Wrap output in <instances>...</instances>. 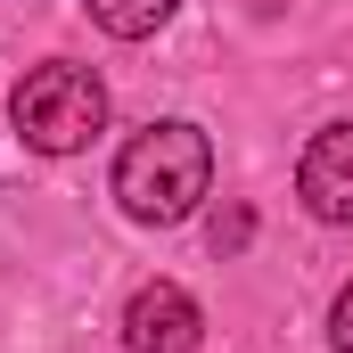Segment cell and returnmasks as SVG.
I'll use <instances>...</instances> for the list:
<instances>
[{
  "instance_id": "obj_4",
  "label": "cell",
  "mask_w": 353,
  "mask_h": 353,
  "mask_svg": "<svg viewBox=\"0 0 353 353\" xmlns=\"http://www.w3.org/2000/svg\"><path fill=\"white\" fill-rule=\"evenodd\" d=\"M296 197L312 205V222H353V123L312 132V148L296 165Z\"/></svg>"
},
{
  "instance_id": "obj_7",
  "label": "cell",
  "mask_w": 353,
  "mask_h": 353,
  "mask_svg": "<svg viewBox=\"0 0 353 353\" xmlns=\"http://www.w3.org/2000/svg\"><path fill=\"white\" fill-rule=\"evenodd\" d=\"M247 230H255V222H247V214H230V222H214V247L230 255V247H247Z\"/></svg>"
},
{
  "instance_id": "obj_1",
  "label": "cell",
  "mask_w": 353,
  "mask_h": 353,
  "mask_svg": "<svg viewBox=\"0 0 353 353\" xmlns=\"http://www.w3.org/2000/svg\"><path fill=\"white\" fill-rule=\"evenodd\" d=\"M214 189V140L197 123H148L123 157H115V197L132 222L173 230L197 214V197Z\"/></svg>"
},
{
  "instance_id": "obj_2",
  "label": "cell",
  "mask_w": 353,
  "mask_h": 353,
  "mask_svg": "<svg viewBox=\"0 0 353 353\" xmlns=\"http://www.w3.org/2000/svg\"><path fill=\"white\" fill-rule=\"evenodd\" d=\"M8 123H17L25 148H41V157H74V148H90V140L107 132V90H99L90 66L50 58V66H33V74L17 83Z\"/></svg>"
},
{
  "instance_id": "obj_6",
  "label": "cell",
  "mask_w": 353,
  "mask_h": 353,
  "mask_svg": "<svg viewBox=\"0 0 353 353\" xmlns=\"http://www.w3.org/2000/svg\"><path fill=\"white\" fill-rule=\"evenodd\" d=\"M329 345H337V353H353V288L329 304Z\"/></svg>"
},
{
  "instance_id": "obj_5",
  "label": "cell",
  "mask_w": 353,
  "mask_h": 353,
  "mask_svg": "<svg viewBox=\"0 0 353 353\" xmlns=\"http://www.w3.org/2000/svg\"><path fill=\"white\" fill-rule=\"evenodd\" d=\"M83 8L99 17V25H107V33H115V41H148V33L173 17L181 0H83Z\"/></svg>"
},
{
  "instance_id": "obj_3",
  "label": "cell",
  "mask_w": 353,
  "mask_h": 353,
  "mask_svg": "<svg viewBox=\"0 0 353 353\" xmlns=\"http://www.w3.org/2000/svg\"><path fill=\"white\" fill-rule=\"evenodd\" d=\"M123 345H132V353H197V345H205L197 296L173 288V279H148V288L123 304Z\"/></svg>"
}]
</instances>
